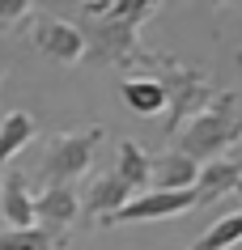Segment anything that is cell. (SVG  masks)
<instances>
[{
  "label": "cell",
  "mask_w": 242,
  "mask_h": 250,
  "mask_svg": "<svg viewBox=\"0 0 242 250\" xmlns=\"http://www.w3.org/2000/svg\"><path fill=\"white\" fill-rule=\"evenodd\" d=\"M157 13V0H89L81 4L85 17V42L94 60H107L115 68H149V77L161 68L166 51H149L140 42V26Z\"/></svg>",
  "instance_id": "cell-1"
},
{
  "label": "cell",
  "mask_w": 242,
  "mask_h": 250,
  "mask_svg": "<svg viewBox=\"0 0 242 250\" xmlns=\"http://www.w3.org/2000/svg\"><path fill=\"white\" fill-rule=\"evenodd\" d=\"M34 9H30L26 0H9V4H0V26H17V21H30Z\"/></svg>",
  "instance_id": "cell-17"
},
{
  "label": "cell",
  "mask_w": 242,
  "mask_h": 250,
  "mask_svg": "<svg viewBox=\"0 0 242 250\" xmlns=\"http://www.w3.org/2000/svg\"><path fill=\"white\" fill-rule=\"evenodd\" d=\"M102 127H81V132H55L43 148V187H72L81 174L89 170L98 145H102Z\"/></svg>",
  "instance_id": "cell-4"
},
{
  "label": "cell",
  "mask_w": 242,
  "mask_h": 250,
  "mask_svg": "<svg viewBox=\"0 0 242 250\" xmlns=\"http://www.w3.org/2000/svg\"><path fill=\"white\" fill-rule=\"evenodd\" d=\"M238 242H242V212H229V216H221L204 237H196L191 250H234Z\"/></svg>",
  "instance_id": "cell-15"
},
{
  "label": "cell",
  "mask_w": 242,
  "mask_h": 250,
  "mask_svg": "<svg viewBox=\"0 0 242 250\" xmlns=\"http://www.w3.org/2000/svg\"><path fill=\"white\" fill-rule=\"evenodd\" d=\"M242 183V157H221L200 166V183H196V195L200 204H213L221 195H234V187Z\"/></svg>",
  "instance_id": "cell-12"
},
{
  "label": "cell",
  "mask_w": 242,
  "mask_h": 250,
  "mask_svg": "<svg viewBox=\"0 0 242 250\" xmlns=\"http://www.w3.org/2000/svg\"><path fill=\"white\" fill-rule=\"evenodd\" d=\"M0 216L9 221V229H34L39 225V216H34V191H30L22 170H9L4 183H0Z\"/></svg>",
  "instance_id": "cell-9"
},
{
  "label": "cell",
  "mask_w": 242,
  "mask_h": 250,
  "mask_svg": "<svg viewBox=\"0 0 242 250\" xmlns=\"http://www.w3.org/2000/svg\"><path fill=\"white\" fill-rule=\"evenodd\" d=\"M234 199H238V212H242V183L234 187Z\"/></svg>",
  "instance_id": "cell-18"
},
{
  "label": "cell",
  "mask_w": 242,
  "mask_h": 250,
  "mask_svg": "<svg viewBox=\"0 0 242 250\" xmlns=\"http://www.w3.org/2000/svg\"><path fill=\"white\" fill-rule=\"evenodd\" d=\"M119 93H123V102H128L132 115H166V106H170L166 85H161L157 77H149V72H140V77H123L119 81Z\"/></svg>",
  "instance_id": "cell-11"
},
{
  "label": "cell",
  "mask_w": 242,
  "mask_h": 250,
  "mask_svg": "<svg viewBox=\"0 0 242 250\" xmlns=\"http://www.w3.org/2000/svg\"><path fill=\"white\" fill-rule=\"evenodd\" d=\"M34 136H39V123H34L30 110H9V115L0 119V170H4Z\"/></svg>",
  "instance_id": "cell-13"
},
{
  "label": "cell",
  "mask_w": 242,
  "mask_h": 250,
  "mask_svg": "<svg viewBox=\"0 0 242 250\" xmlns=\"http://www.w3.org/2000/svg\"><path fill=\"white\" fill-rule=\"evenodd\" d=\"M0 250H64V237L47 233L43 225H34V229H9V233H0Z\"/></svg>",
  "instance_id": "cell-16"
},
{
  "label": "cell",
  "mask_w": 242,
  "mask_h": 250,
  "mask_svg": "<svg viewBox=\"0 0 242 250\" xmlns=\"http://www.w3.org/2000/svg\"><path fill=\"white\" fill-rule=\"evenodd\" d=\"M200 208V195L196 191H140L132 204H123L119 212H110L107 221L98 225H132V221H161V216H183V212Z\"/></svg>",
  "instance_id": "cell-5"
},
{
  "label": "cell",
  "mask_w": 242,
  "mask_h": 250,
  "mask_svg": "<svg viewBox=\"0 0 242 250\" xmlns=\"http://www.w3.org/2000/svg\"><path fill=\"white\" fill-rule=\"evenodd\" d=\"M0 81H4V68H0Z\"/></svg>",
  "instance_id": "cell-19"
},
{
  "label": "cell",
  "mask_w": 242,
  "mask_h": 250,
  "mask_svg": "<svg viewBox=\"0 0 242 250\" xmlns=\"http://www.w3.org/2000/svg\"><path fill=\"white\" fill-rule=\"evenodd\" d=\"M153 183H157V191H196L200 161H191L178 148H166V153L153 157Z\"/></svg>",
  "instance_id": "cell-10"
},
{
  "label": "cell",
  "mask_w": 242,
  "mask_h": 250,
  "mask_svg": "<svg viewBox=\"0 0 242 250\" xmlns=\"http://www.w3.org/2000/svg\"><path fill=\"white\" fill-rule=\"evenodd\" d=\"M153 77L166 85V98H170V106H166V119H161V127H166V136L175 140V136L187 127L191 119H196L204 106L217 98V89H213V81L204 77L200 68L178 64L175 55H166V60H161V68L153 72Z\"/></svg>",
  "instance_id": "cell-3"
},
{
  "label": "cell",
  "mask_w": 242,
  "mask_h": 250,
  "mask_svg": "<svg viewBox=\"0 0 242 250\" xmlns=\"http://www.w3.org/2000/svg\"><path fill=\"white\" fill-rule=\"evenodd\" d=\"M77 212H81L77 187H43L39 195H34V216H39V225L47 233H55V237L68 233V225L77 221Z\"/></svg>",
  "instance_id": "cell-8"
},
{
  "label": "cell",
  "mask_w": 242,
  "mask_h": 250,
  "mask_svg": "<svg viewBox=\"0 0 242 250\" xmlns=\"http://www.w3.org/2000/svg\"><path fill=\"white\" fill-rule=\"evenodd\" d=\"M115 174H119L132 191H145V187L153 183V157H149L136 140H119V153H115Z\"/></svg>",
  "instance_id": "cell-14"
},
{
  "label": "cell",
  "mask_w": 242,
  "mask_h": 250,
  "mask_svg": "<svg viewBox=\"0 0 242 250\" xmlns=\"http://www.w3.org/2000/svg\"><path fill=\"white\" fill-rule=\"evenodd\" d=\"M234 102H238L234 93H217L213 102L204 106L200 115H196L187 127L170 140V148L187 153V157L200 161V166L221 161L229 148L242 140V115H238V106H234Z\"/></svg>",
  "instance_id": "cell-2"
},
{
  "label": "cell",
  "mask_w": 242,
  "mask_h": 250,
  "mask_svg": "<svg viewBox=\"0 0 242 250\" xmlns=\"http://www.w3.org/2000/svg\"><path fill=\"white\" fill-rule=\"evenodd\" d=\"M30 39H34V47H39L47 60H55V64H81V60L89 55L85 30L72 26V21H64V17H34Z\"/></svg>",
  "instance_id": "cell-6"
},
{
  "label": "cell",
  "mask_w": 242,
  "mask_h": 250,
  "mask_svg": "<svg viewBox=\"0 0 242 250\" xmlns=\"http://www.w3.org/2000/svg\"><path fill=\"white\" fill-rule=\"evenodd\" d=\"M136 191L128 183H123L119 174H94L89 178V187H85V195H81V212L89 216V221H107L110 212H119L123 204H132Z\"/></svg>",
  "instance_id": "cell-7"
}]
</instances>
